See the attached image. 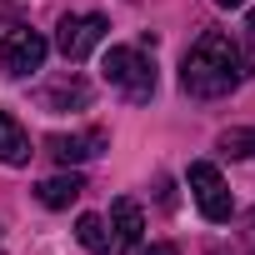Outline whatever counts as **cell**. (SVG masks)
Instances as JSON below:
<instances>
[{
  "instance_id": "3957f363",
  "label": "cell",
  "mask_w": 255,
  "mask_h": 255,
  "mask_svg": "<svg viewBox=\"0 0 255 255\" xmlns=\"http://www.w3.org/2000/svg\"><path fill=\"white\" fill-rule=\"evenodd\" d=\"M185 180H190V195H195V205H200V215H205L210 225H225V220L235 215L230 185H225V175H220L210 160H195V165L185 170Z\"/></svg>"
},
{
  "instance_id": "7c38bea8",
  "label": "cell",
  "mask_w": 255,
  "mask_h": 255,
  "mask_svg": "<svg viewBox=\"0 0 255 255\" xmlns=\"http://www.w3.org/2000/svg\"><path fill=\"white\" fill-rule=\"evenodd\" d=\"M230 155H255V135L250 130H225V140H220Z\"/></svg>"
},
{
  "instance_id": "7a4b0ae2",
  "label": "cell",
  "mask_w": 255,
  "mask_h": 255,
  "mask_svg": "<svg viewBox=\"0 0 255 255\" xmlns=\"http://www.w3.org/2000/svg\"><path fill=\"white\" fill-rule=\"evenodd\" d=\"M100 70H105V80L115 90H125V100H135V105L155 95V65H150V55L140 45H110Z\"/></svg>"
},
{
  "instance_id": "6da1fadb",
  "label": "cell",
  "mask_w": 255,
  "mask_h": 255,
  "mask_svg": "<svg viewBox=\"0 0 255 255\" xmlns=\"http://www.w3.org/2000/svg\"><path fill=\"white\" fill-rule=\"evenodd\" d=\"M240 80H245V55H240V45L225 30H205L180 60V85L190 95H200V100L230 95Z\"/></svg>"
},
{
  "instance_id": "5b68a950",
  "label": "cell",
  "mask_w": 255,
  "mask_h": 255,
  "mask_svg": "<svg viewBox=\"0 0 255 255\" xmlns=\"http://www.w3.org/2000/svg\"><path fill=\"white\" fill-rule=\"evenodd\" d=\"M105 15H60V25H55V50L70 60V65H80L100 40H105Z\"/></svg>"
},
{
  "instance_id": "2e32d148",
  "label": "cell",
  "mask_w": 255,
  "mask_h": 255,
  "mask_svg": "<svg viewBox=\"0 0 255 255\" xmlns=\"http://www.w3.org/2000/svg\"><path fill=\"white\" fill-rule=\"evenodd\" d=\"M250 35H255V10H250Z\"/></svg>"
},
{
  "instance_id": "ba28073f",
  "label": "cell",
  "mask_w": 255,
  "mask_h": 255,
  "mask_svg": "<svg viewBox=\"0 0 255 255\" xmlns=\"http://www.w3.org/2000/svg\"><path fill=\"white\" fill-rule=\"evenodd\" d=\"M35 150H30V135L20 130V120L10 110H0V165H25Z\"/></svg>"
},
{
  "instance_id": "4fadbf2b",
  "label": "cell",
  "mask_w": 255,
  "mask_h": 255,
  "mask_svg": "<svg viewBox=\"0 0 255 255\" xmlns=\"http://www.w3.org/2000/svg\"><path fill=\"white\" fill-rule=\"evenodd\" d=\"M140 255H180V250H175V245H165V240H155V245H145Z\"/></svg>"
},
{
  "instance_id": "277c9868",
  "label": "cell",
  "mask_w": 255,
  "mask_h": 255,
  "mask_svg": "<svg viewBox=\"0 0 255 255\" xmlns=\"http://www.w3.org/2000/svg\"><path fill=\"white\" fill-rule=\"evenodd\" d=\"M45 55H50V45H45V35L40 30H30V25H15V30H5L0 35V70L5 75H35L40 65H45Z\"/></svg>"
},
{
  "instance_id": "30bf717a",
  "label": "cell",
  "mask_w": 255,
  "mask_h": 255,
  "mask_svg": "<svg viewBox=\"0 0 255 255\" xmlns=\"http://www.w3.org/2000/svg\"><path fill=\"white\" fill-rule=\"evenodd\" d=\"M35 195H40V205H45V210H65L70 200H80V195H85V180H80V175H50V180H40V185H35Z\"/></svg>"
},
{
  "instance_id": "52a82bcc",
  "label": "cell",
  "mask_w": 255,
  "mask_h": 255,
  "mask_svg": "<svg viewBox=\"0 0 255 255\" xmlns=\"http://www.w3.org/2000/svg\"><path fill=\"white\" fill-rule=\"evenodd\" d=\"M110 230H115V255L130 250V245H140V230H145L140 205H135V200H115V210H110Z\"/></svg>"
},
{
  "instance_id": "5bb4252c",
  "label": "cell",
  "mask_w": 255,
  "mask_h": 255,
  "mask_svg": "<svg viewBox=\"0 0 255 255\" xmlns=\"http://www.w3.org/2000/svg\"><path fill=\"white\" fill-rule=\"evenodd\" d=\"M245 245H250V255H255V210H250V220H245Z\"/></svg>"
},
{
  "instance_id": "8fae6325",
  "label": "cell",
  "mask_w": 255,
  "mask_h": 255,
  "mask_svg": "<svg viewBox=\"0 0 255 255\" xmlns=\"http://www.w3.org/2000/svg\"><path fill=\"white\" fill-rule=\"evenodd\" d=\"M75 240H80L90 255H115V235L105 230L100 215H80V220H75Z\"/></svg>"
},
{
  "instance_id": "9c48e42d",
  "label": "cell",
  "mask_w": 255,
  "mask_h": 255,
  "mask_svg": "<svg viewBox=\"0 0 255 255\" xmlns=\"http://www.w3.org/2000/svg\"><path fill=\"white\" fill-rule=\"evenodd\" d=\"M40 105H45V110H85V105H90V85H85L80 75H65V80L45 85Z\"/></svg>"
},
{
  "instance_id": "8992f818",
  "label": "cell",
  "mask_w": 255,
  "mask_h": 255,
  "mask_svg": "<svg viewBox=\"0 0 255 255\" xmlns=\"http://www.w3.org/2000/svg\"><path fill=\"white\" fill-rule=\"evenodd\" d=\"M105 130H85V135H50L45 140V150L60 160V165H80V160H90V155H100L105 150Z\"/></svg>"
},
{
  "instance_id": "9a60e30c",
  "label": "cell",
  "mask_w": 255,
  "mask_h": 255,
  "mask_svg": "<svg viewBox=\"0 0 255 255\" xmlns=\"http://www.w3.org/2000/svg\"><path fill=\"white\" fill-rule=\"evenodd\" d=\"M215 5H220V10H240V5H245V0H215Z\"/></svg>"
}]
</instances>
